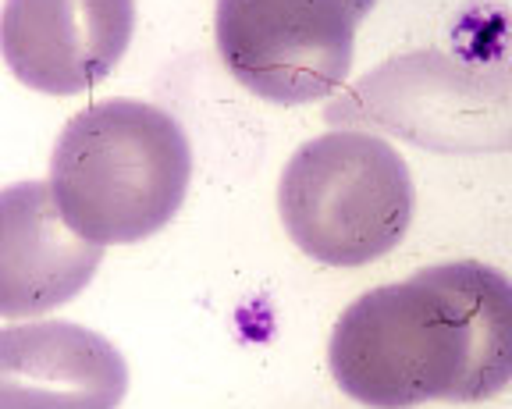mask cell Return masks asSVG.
I'll use <instances>...</instances> for the list:
<instances>
[{
  "label": "cell",
  "mask_w": 512,
  "mask_h": 409,
  "mask_svg": "<svg viewBox=\"0 0 512 409\" xmlns=\"http://www.w3.org/2000/svg\"><path fill=\"white\" fill-rule=\"evenodd\" d=\"M192 146L168 111L100 100L75 114L50 153V189L72 232L96 246H132L182 210Z\"/></svg>",
  "instance_id": "6da1fadb"
},
{
  "label": "cell",
  "mask_w": 512,
  "mask_h": 409,
  "mask_svg": "<svg viewBox=\"0 0 512 409\" xmlns=\"http://www.w3.org/2000/svg\"><path fill=\"white\" fill-rule=\"evenodd\" d=\"M473 356L470 317L427 271L352 299L328 342L335 385L367 409L466 406Z\"/></svg>",
  "instance_id": "7a4b0ae2"
},
{
  "label": "cell",
  "mask_w": 512,
  "mask_h": 409,
  "mask_svg": "<svg viewBox=\"0 0 512 409\" xmlns=\"http://www.w3.org/2000/svg\"><path fill=\"white\" fill-rule=\"evenodd\" d=\"M416 189L409 164L377 132L331 129L288 157L278 178L285 235L328 267H363L409 232Z\"/></svg>",
  "instance_id": "3957f363"
},
{
  "label": "cell",
  "mask_w": 512,
  "mask_h": 409,
  "mask_svg": "<svg viewBox=\"0 0 512 409\" xmlns=\"http://www.w3.org/2000/svg\"><path fill=\"white\" fill-rule=\"evenodd\" d=\"M335 129L388 132L434 153H512V57L409 50L324 107Z\"/></svg>",
  "instance_id": "277c9868"
},
{
  "label": "cell",
  "mask_w": 512,
  "mask_h": 409,
  "mask_svg": "<svg viewBox=\"0 0 512 409\" xmlns=\"http://www.w3.org/2000/svg\"><path fill=\"white\" fill-rule=\"evenodd\" d=\"M377 0H217L224 68L253 97L281 107L324 100L352 68L356 29Z\"/></svg>",
  "instance_id": "5b68a950"
},
{
  "label": "cell",
  "mask_w": 512,
  "mask_h": 409,
  "mask_svg": "<svg viewBox=\"0 0 512 409\" xmlns=\"http://www.w3.org/2000/svg\"><path fill=\"white\" fill-rule=\"evenodd\" d=\"M136 0H8L0 47L11 75L47 97H79L121 65Z\"/></svg>",
  "instance_id": "8992f818"
},
{
  "label": "cell",
  "mask_w": 512,
  "mask_h": 409,
  "mask_svg": "<svg viewBox=\"0 0 512 409\" xmlns=\"http://www.w3.org/2000/svg\"><path fill=\"white\" fill-rule=\"evenodd\" d=\"M107 246L68 228L50 182H15L0 193V313L40 317L72 303L104 260Z\"/></svg>",
  "instance_id": "52a82bcc"
},
{
  "label": "cell",
  "mask_w": 512,
  "mask_h": 409,
  "mask_svg": "<svg viewBox=\"0 0 512 409\" xmlns=\"http://www.w3.org/2000/svg\"><path fill=\"white\" fill-rule=\"evenodd\" d=\"M128 363L111 338L72 321L0 331V409H118Z\"/></svg>",
  "instance_id": "ba28073f"
},
{
  "label": "cell",
  "mask_w": 512,
  "mask_h": 409,
  "mask_svg": "<svg viewBox=\"0 0 512 409\" xmlns=\"http://www.w3.org/2000/svg\"><path fill=\"white\" fill-rule=\"evenodd\" d=\"M424 271L470 317L477 356H473L466 406L495 399L498 392L512 385V278H505L498 267L480 264V260L434 264Z\"/></svg>",
  "instance_id": "9c48e42d"
}]
</instances>
